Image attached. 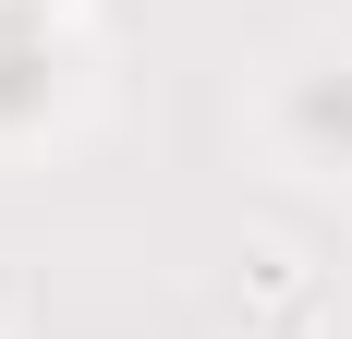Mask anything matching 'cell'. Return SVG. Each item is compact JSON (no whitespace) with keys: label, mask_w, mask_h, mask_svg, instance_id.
<instances>
[{"label":"cell","mask_w":352,"mask_h":339,"mask_svg":"<svg viewBox=\"0 0 352 339\" xmlns=\"http://www.w3.org/2000/svg\"><path fill=\"white\" fill-rule=\"evenodd\" d=\"M36 97H49L36 85V25H0V121H25Z\"/></svg>","instance_id":"6da1fadb"},{"label":"cell","mask_w":352,"mask_h":339,"mask_svg":"<svg viewBox=\"0 0 352 339\" xmlns=\"http://www.w3.org/2000/svg\"><path fill=\"white\" fill-rule=\"evenodd\" d=\"M304 134H340L352 145V85H316V97H304Z\"/></svg>","instance_id":"7a4b0ae2"}]
</instances>
